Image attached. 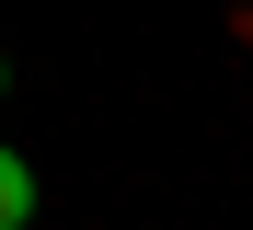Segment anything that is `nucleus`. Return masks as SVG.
Wrapping results in <instances>:
<instances>
[{
    "instance_id": "nucleus-1",
    "label": "nucleus",
    "mask_w": 253,
    "mask_h": 230,
    "mask_svg": "<svg viewBox=\"0 0 253 230\" xmlns=\"http://www.w3.org/2000/svg\"><path fill=\"white\" fill-rule=\"evenodd\" d=\"M23 219H35V173L0 150V230H23Z\"/></svg>"
}]
</instances>
